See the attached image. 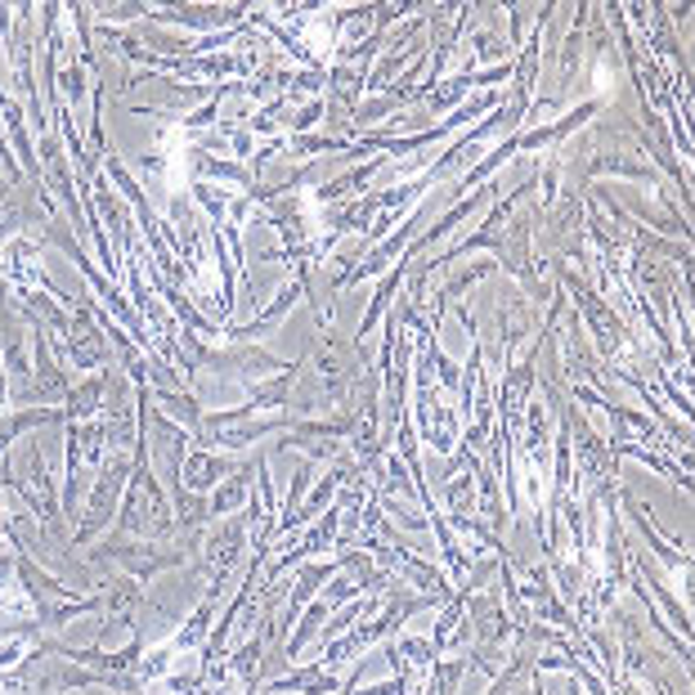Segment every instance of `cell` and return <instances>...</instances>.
Masks as SVG:
<instances>
[{
  "label": "cell",
  "mask_w": 695,
  "mask_h": 695,
  "mask_svg": "<svg viewBox=\"0 0 695 695\" xmlns=\"http://www.w3.org/2000/svg\"><path fill=\"white\" fill-rule=\"evenodd\" d=\"M59 418H63V409H23V413H0V462H5L10 445L18 440L23 431L46 426V422H59Z\"/></svg>",
  "instance_id": "10"
},
{
  "label": "cell",
  "mask_w": 695,
  "mask_h": 695,
  "mask_svg": "<svg viewBox=\"0 0 695 695\" xmlns=\"http://www.w3.org/2000/svg\"><path fill=\"white\" fill-rule=\"evenodd\" d=\"M117 517H122L117 530H122V534H135V538H162V534L175 530V521H171V498H166V489L158 485V475H153L149 462H135Z\"/></svg>",
  "instance_id": "1"
},
{
  "label": "cell",
  "mask_w": 695,
  "mask_h": 695,
  "mask_svg": "<svg viewBox=\"0 0 695 695\" xmlns=\"http://www.w3.org/2000/svg\"><path fill=\"white\" fill-rule=\"evenodd\" d=\"M247 10L243 5H185V10H149L153 23H175V27H194V32H215L238 23Z\"/></svg>",
  "instance_id": "6"
},
{
  "label": "cell",
  "mask_w": 695,
  "mask_h": 695,
  "mask_svg": "<svg viewBox=\"0 0 695 695\" xmlns=\"http://www.w3.org/2000/svg\"><path fill=\"white\" fill-rule=\"evenodd\" d=\"M67 355H72V369H82V373H95L108 363V342L90 323V306L77 310V319H72V327H67Z\"/></svg>",
  "instance_id": "5"
},
{
  "label": "cell",
  "mask_w": 695,
  "mask_h": 695,
  "mask_svg": "<svg viewBox=\"0 0 695 695\" xmlns=\"http://www.w3.org/2000/svg\"><path fill=\"white\" fill-rule=\"evenodd\" d=\"M131 471H135V458H131V454H108V462L99 467V475L90 481V498H86L82 525H77V543H90L108 521L117 517V498L126 494Z\"/></svg>",
  "instance_id": "2"
},
{
  "label": "cell",
  "mask_w": 695,
  "mask_h": 695,
  "mask_svg": "<svg viewBox=\"0 0 695 695\" xmlns=\"http://www.w3.org/2000/svg\"><path fill=\"white\" fill-rule=\"evenodd\" d=\"M405 691H409V686H405V682H399V678H395V682H382V686H369V691H359V695H405Z\"/></svg>",
  "instance_id": "20"
},
{
  "label": "cell",
  "mask_w": 695,
  "mask_h": 695,
  "mask_svg": "<svg viewBox=\"0 0 695 695\" xmlns=\"http://www.w3.org/2000/svg\"><path fill=\"white\" fill-rule=\"evenodd\" d=\"M194 202L211 215L215 225H221V215H225V207H229V194H225L221 185H211V179H198V185H194Z\"/></svg>",
  "instance_id": "17"
},
{
  "label": "cell",
  "mask_w": 695,
  "mask_h": 695,
  "mask_svg": "<svg viewBox=\"0 0 695 695\" xmlns=\"http://www.w3.org/2000/svg\"><path fill=\"white\" fill-rule=\"evenodd\" d=\"M63 418L67 422H95V413H99V405H103V377H90V382H82L77 390H67V399H63Z\"/></svg>",
  "instance_id": "11"
},
{
  "label": "cell",
  "mask_w": 695,
  "mask_h": 695,
  "mask_svg": "<svg viewBox=\"0 0 695 695\" xmlns=\"http://www.w3.org/2000/svg\"><path fill=\"white\" fill-rule=\"evenodd\" d=\"M36 342V377H32V386L23 390V399H32L36 409H46V405H59V399H67V377H63V369H59V355L50 350V342L36 333L32 337Z\"/></svg>",
  "instance_id": "4"
},
{
  "label": "cell",
  "mask_w": 695,
  "mask_h": 695,
  "mask_svg": "<svg viewBox=\"0 0 695 695\" xmlns=\"http://www.w3.org/2000/svg\"><path fill=\"white\" fill-rule=\"evenodd\" d=\"M153 399L166 409V418H171L175 426L185 422L189 431H198V422H202V405H198V399H194L189 390H153Z\"/></svg>",
  "instance_id": "12"
},
{
  "label": "cell",
  "mask_w": 695,
  "mask_h": 695,
  "mask_svg": "<svg viewBox=\"0 0 695 695\" xmlns=\"http://www.w3.org/2000/svg\"><path fill=\"white\" fill-rule=\"evenodd\" d=\"M270 691H274V695H283V691H306V695H323V691H337V682L323 673V665H310V669H297V673H287V678L270 682Z\"/></svg>",
  "instance_id": "13"
},
{
  "label": "cell",
  "mask_w": 695,
  "mask_h": 695,
  "mask_svg": "<svg viewBox=\"0 0 695 695\" xmlns=\"http://www.w3.org/2000/svg\"><path fill=\"white\" fill-rule=\"evenodd\" d=\"M301 297H306V274H301V278H291V283H283V287H278V297H274V301H270L261 314H256L251 323H243V327H229V337L247 346L251 337H261V333H270V327H278V319H283L291 306H297Z\"/></svg>",
  "instance_id": "7"
},
{
  "label": "cell",
  "mask_w": 695,
  "mask_h": 695,
  "mask_svg": "<svg viewBox=\"0 0 695 695\" xmlns=\"http://www.w3.org/2000/svg\"><path fill=\"white\" fill-rule=\"evenodd\" d=\"M211 606H215V597H207V601H202V606H198V610H194V615L185 619V629H179V633L171 637V650H175V655H189V650H194V646H198V642L207 637V624H211Z\"/></svg>",
  "instance_id": "14"
},
{
  "label": "cell",
  "mask_w": 695,
  "mask_h": 695,
  "mask_svg": "<svg viewBox=\"0 0 695 695\" xmlns=\"http://www.w3.org/2000/svg\"><path fill=\"white\" fill-rule=\"evenodd\" d=\"M5 395H10V382H5V363H0V409H5Z\"/></svg>",
  "instance_id": "21"
},
{
  "label": "cell",
  "mask_w": 695,
  "mask_h": 695,
  "mask_svg": "<svg viewBox=\"0 0 695 695\" xmlns=\"http://www.w3.org/2000/svg\"><path fill=\"white\" fill-rule=\"evenodd\" d=\"M5 606H10V601H5V597H0V610H5Z\"/></svg>",
  "instance_id": "23"
},
{
  "label": "cell",
  "mask_w": 695,
  "mask_h": 695,
  "mask_svg": "<svg viewBox=\"0 0 695 695\" xmlns=\"http://www.w3.org/2000/svg\"><path fill=\"white\" fill-rule=\"evenodd\" d=\"M234 471H238L234 462H225V458H215V454L198 449V454H189V458H185V467H179V489H189V494H207L215 481H229Z\"/></svg>",
  "instance_id": "8"
},
{
  "label": "cell",
  "mask_w": 695,
  "mask_h": 695,
  "mask_svg": "<svg viewBox=\"0 0 695 695\" xmlns=\"http://www.w3.org/2000/svg\"><path fill=\"white\" fill-rule=\"evenodd\" d=\"M355 691H359V673H355V678H350V682H346V686H342L337 695H355Z\"/></svg>",
  "instance_id": "22"
},
{
  "label": "cell",
  "mask_w": 695,
  "mask_h": 695,
  "mask_svg": "<svg viewBox=\"0 0 695 695\" xmlns=\"http://www.w3.org/2000/svg\"><path fill=\"white\" fill-rule=\"evenodd\" d=\"M0 108H5V126H10V139L18 144V158H23L27 175H36V153H32V144H27V131H23V113H18V103H14V99H0Z\"/></svg>",
  "instance_id": "16"
},
{
  "label": "cell",
  "mask_w": 695,
  "mask_h": 695,
  "mask_svg": "<svg viewBox=\"0 0 695 695\" xmlns=\"http://www.w3.org/2000/svg\"><path fill=\"white\" fill-rule=\"evenodd\" d=\"M243 543H247V525L243 521H229V525H215L202 543V557H207V579L215 583V593H221V583L229 579L234 561L243 557Z\"/></svg>",
  "instance_id": "3"
},
{
  "label": "cell",
  "mask_w": 695,
  "mask_h": 695,
  "mask_svg": "<svg viewBox=\"0 0 695 695\" xmlns=\"http://www.w3.org/2000/svg\"><path fill=\"white\" fill-rule=\"evenodd\" d=\"M82 90H86V63L63 67V108L77 103V99H82Z\"/></svg>",
  "instance_id": "18"
},
{
  "label": "cell",
  "mask_w": 695,
  "mask_h": 695,
  "mask_svg": "<svg viewBox=\"0 0 695 695\" xmlns=\"http://www.w3.org/2000/svg\"><path fill=\"white\" fill-rule=\"evenodd\" d=\"M247 502H251V467H238L229 481L211 494L207 511H211V521H221V517H229V511H238V507H247Z\"/></svg>",
  "instance_id": "9"
},
{
  "label": "cell",
  "mask_w": 695,
  "mask_h": 695,
  "mask_svg": "<svg viewBox=\"0 0 695 695\" xmlns=\"http://www.w3.org/2000/svg\"><path fill=\"white\" fill-rule=\"evenodd\" d=\"M363 521H369L373 530H386V521H382V511H377V507H369V511H363ZM350 543H363V547H373V538H369V534H363V530H359V534H355Z\"/></svg>",
  "instance_id": "19"
},
{
  "label": "cell",
  "mask_w": 695,
  "mask_h": 695,
  "mask_svg": "<svg viewBox=\"0 0 695 695\" xmlns=\"http://www.w3.org/2000/svg\"><path fill=\"white\" fill-rule=\"evenodd\" d=\"M327 574H333V566H306V570H301L297 593H291V601H287V610H283V624H291V619L301 615V606L314 597V588H319V583H323Z\"/></svg>",
  "instance_id": "15"
}]
</instances>
